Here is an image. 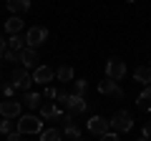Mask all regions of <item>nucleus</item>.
Segmentation results:
<instances>
[{
    "label": "nucleus",
    "mask_w": 151,
    "mask_h": 141,
    "mask_svg": "<svg viewBox=\"0 0 151 141\" xmlns=\"http://www.w3.org/2000/svg\"><path fill=\"white\" fill-rule=\"evenodd\" d=\"M43 131V119L40 116H35V114H25V116H20L18 119V134H40Z\"/></svg>",
    "instance_id": "1"
},
{
    "label": "nucleus",
    "mask_w": 151,
    "mask_h": 141,
    "mask_svg": "<svg viewBox=\"0 0 151 141\" xmlns=\"http://www.w3.org/2000/svg\"><path fill=\"white\" fill-rule=\"evenodd\" d=\"M111 131H116V134H129L131 129H134V116L129 114V111H116V114L111 116Z\"/></svg>",
    "instance_id": "2"
},
{
    "label": "nucleus",
    "mask_w": 151,
    "mask_h": 141,
    "mask_svg": "<svg viewBox=\"0 0 151 141\" xmlns=\"http://www.w3.org/2000/svg\"><path fill=\"white\" fill-rule=\"evenodd\" d=\"M10 83L15 86V91H30V86H33V78H30V73H28V68H23V65H15L13 68V73H10Z\"/></svg>",
    "instance_id": "3"
},
{
    "label": "nucleus",
    "mask_w": 151,
    "mask_h": 141,
    "mask_svg": "<svg viewBox=\"0 0 151 141\" xmlns=\"http://www.w3.org/2000/svg\"><path fill=\"white\" fill-rule=\"evenodd\" d=\"M23 103L15 98H3L0 101V119H20Z\"/></svg>",
    "instance_id": "4"
},
{
    "label": "nucleus",
    "mask_w": 151,
    "mask_h": 141,
    "mask_svg": "<svg viewBox=\"0 0 151 141\" xmlns=\"http://www.w3.org/2000/svg\"><path fill=\"white\" fill-rule=\"evenodd\" d=\"M48 40V28L43 25H33L30 30L25 33V45L28 48H38V45H43Z\"/></svg>",
    "instance_id": "5"
},
{
    "label": "nucleus",
    "mask_w": 151,
    "mask_h": 141,
    "mask_svg": "<svg viewBox=\"0 0 151 141\" xmlns=\"http://www.w3.org/2000/svg\"><path fill=\"white\" fill-rule=\"evenodd\" d=\"M58 126H60V131H63L65 136H70L73 141L81 139V129H78V124L73 121V114H63L58 119Z\"/></svg>",
    "instance_id": "6"
},
{
    "label": "nucleus",
    "mask_w": 151,
    "mask_h": 141,
    "mask_svg": "<svg viewBox=\"0 0 151 141\" xmlns=\"http://www.w3.org/2000/svg\"><path fill=\"white\" fill-rule=\"evenodd\" d=\"M86 129L91 131V134H96V136H103V134L111 131V121H108L106 116H91V119L86 121Z\"/></svg>",
    "instance_id": "7"
},
{
    "label": "nucleus",
    "mask_w": 151,
    "mask_h": 141,
    "mask_svg": "<svg viewBox=\"0 0 151 141\" xmlns=\"http://www.w3.org/2000/svg\"><path fill=\"white\" fill-rule=\"evenodd\" d=\"M124 76H126V63L121 58H108V63H106V78H111V81H121Z\"/></svg>",
    "instance_id": "8"
},
{
    "label": "nucleus",
    "mask_w": 151,
    "mask_h": 141,
    "mask_svg": "<svg viewBox=\"0 0 151 141\" xmlns=\"http://www.w3.org/2000/svg\"><path fill=\"white\" fill-rule=\"evenodd\" d=\"M98 93H103V96H116V98H124V88L119 86V81H111V78H103V81H98Z\"/></svg>",
    "instance_id": "9"
},
{
    "label": "nucleus",
    "mask_w": 151,
    "mask_h": 141,
    "mask_svg": "<svg viewBox=\"0 0 151 141\" xmlns=\"http://www.w3.org/2000/svg\"><path fill=\"white\" fill-rule=\"evenodd\" d=\"M33 83H38V86H48L50 81L55 78V70L50 68V65H38L35 70H33Z\"/></svg>",
    "instance_id": "10"
},
{
    "label": "nucleus",
    "mask_w": 151,
    "mask_h": 141,
    "mask_svg": "<svg viewBox=\"0 0 151 141\" xmlns=\"http://www.w3.org/2000/svg\"><path fill=\"white\" fill-rule=\"evenodd\" d=\"M65 109H68V114H73V116H76V114H86V109H88L86 96H76V93H70Z\"/></svg>",
    "instance_id": "11"
},
{
    "label": "nucleus",
    "mask_w": 151,
    "mask_h": 141,
    "mask_svg": "<svg viewBox=\"0 0 151 141\" xmlns=\"http://www.w3.org/2000/svg\"><path fill=\"white\" fill-rule=\"evenodd\" d=\"M60 116H63V111H60V106H58L55 101L43 103V106H40V119H43V121H58Z\"/></svg>",
    "instance_id": "12"
},
{
    "label": "nucleus",
    "mask_w": 151,
    "mask_h": 141,
    "mask_svg": "<svg viewBox=\"0 0 151 141\" xmlns=\"http://www.w3.org/2000/svg\"><path fill=\"white\" fill-rule=\"evenodd\" d=\"M18 60H20L23 68H38V65H35V63H38V50H35V48H28V45H25V48L18 53Z\"/></svg>",
    "instance_id": "13"
},
{
    "label": "nucleus",
    "mask_w": 151,
    "mask_h": 141,
    "mask_svg": "<svg viewBox=\"0 0 151 141\" xmlns=\"http://www.w3.org/2000/svg\"><path fill=\"white\" fill-rule=\"evenodd\" d=\"M134 81L141 86H151V65H139L134 70Z\"/></svg>",
    "instance_id": "14"
},
{
    "label": "nucleus",
    "mask_w": 151,
    "mask_h": 141,
    "mask_svg": "<svg viewBox=\"0 0 151 141\" xmlns=\"http://www.w3.org/2000/svg\"><path fill=\"white\" fill-rule=\"evenodd\" d=\"M8 10L13 15H23L30 10V0H8Z\"/></svg>",
    "instance_id": "15"
},
{
    "label": "nucleus",
    "mask_w": 151,
    "mask_h": 141,
    "mask_svg": "<svg viewBox=\"0 0 151 141\" xmlns=\"http://www.w3.org/2000/svg\"><path fill=\"white\" fill-rule=\"evenodd\" d=\"M23 25H25V23L20 20V15H13V18L5 20V33L8 35H18V33L23 30Z\"/></svg>",
    "instance_id": "16"
},
{
    "label": "nucleus",
    "mask_w": 151,
    "mask_h": 141,
    "mask_svg": "<svg viewBox=\"0 0 151 141\" xmlns=\"http://www.w3.org/2000/svg\"><path fill=\"white\" fill-rule=\"evenodd\" d=\"M136 106H139L141 111H151V86H144V91L136 98Z\"/></svg>",
    "instance_id": "17"
},
{
    "label": "nucleus",
    "mask_w": 151,
    "mask_h": 141,
    "mask_svg": "<svg viewBox=\"0 0 151 141\" xmlns=\"http://www.w3.org/2000/svg\"><path fill=\"white\" fill-rule=\"evenodd\" d=\"M40 101H43V96H40V93H35V91H25L23 93V103H25L28 109H40Z\"/></svg>",
    "instance_id": "18"
},
{
    "label": "nucleus",
    "mask_w": 151,
    "mask_h": 141,
    "mask_svg": "<svg viewBox=\"0 0 151 141\" xmlns=\"http://www.w3.org/2000/svg\"><path fill=\"white\" fill-rule=\"evenodd\" d=\"M55 81H60V83H73V81H76L73 68H70V65H60V68L55 70Z\"/></svg>",
    "instance_id": "19"
},
{
    "label": "nucleus",
    "mask_w": 151,
    "mask_h": 141,
    "mask_svg": "<svg viewBox=\"0 0 151 141\" xmlns=\"http://www.w3.org/2000/svg\"><path fill=\"white\" fill-rule=\"evenodd\" d=\"M38 136H40V141H60V139H63V131L53 126V129H43Z\"/></svg>",
    "instance_id": "20"
},
{
    "label": "nucleus",
    "mask_w": 151,
    "mask_h": 141,
    "mask_svg": "<svg viewBox=\"0 0 151 141\" xmlns=\"http://www.w3.org/2000/svg\"><path fill=\"white\" fill-rule=\"evenodd\" d=\"M8 48H10L13 53H20V50L25 48V35H20V33H18V35H10V38H8Z\"/></svg>",
    "instance_id": "21"
},
{
    "label": "nucleus",
    "mask_w": 151,
    "mask_h": 141,
    "mask_svg": "<svg viewBox=\"0 0 151 141\" xmlns=\"http://www.w3.org/2000/svg\"><path fill=\"white\" fill-rule=\"evenodd\" d=\"M13 131H18V121L15 119H0V134H13Z\"/></svg>",
    "instance_id": "22"
},
{
    "label": "nucleus",
    "mask_w": 151,
    "mask_h": 141,
    "mask_svg": "<svg viewBox=\"0 0 151 141\" xmlns=\"http://www.w3.org/2000/svg\"><path fill=\"white\" fill-rule=\"evenodd\" d=\"M73 83H76V96H86V91H88L86 78H78V81H73Z\"/></svg>",
    "instance_id": "23"
},
{
    "label": "nucleus",
    "mask_w": 151,
    "mask_h": 141,
    "mask_svg": "<svg viewBox=\"0 0 151 141\" xmlns=\"http://www.w3.org/2000/svg\"><path fill=\"white\" fill-rule=\"evenodd\" d=\"M0 93H3L5 98H13V93H15V86H13L10 81H8V83H0Z\"/></svg>",
    "instance_id": "24"
},
{
    "label": "nucleus",
    "mask_w": 151,
    "mask_h": 141,
    "mask_svg": "<svg viewBox=\"0 0 151 141\" xmlns=\"http://www.w3.org/2000/svg\"><path fill=\"white\" fill-rule=\"evenodd\" d=\"M68 96H70V93H65V91H58V93H55V98H53V101L58 103V106H60V103L65 106V103H68Z\"/></svg>",
    "instance_id": "25"
},
{
    "label": "nucleus",
    "mask_w": 151,
    "mask_h": 141,
    "mask_svg": "<svg viewBox=\"0 0 151 141\" xmlns=\"http://www.w3.org/2000/svg\"><path fill=\"white\" fill-rule=\"evenodd\" d=\"M101 141H121V139H119V134H116V131H108V134L101 136Z\"/></svg>",
    "instance_id": "26"
},
{
    "label": "nucleus",
    "mask_w": 151,
    "mask_h": 141,
    "mask_svg": "<svg viewBox=\"0 0 151 141\" xmlns=\"http://www.w3.org/2000/svg\"><path fill=\"white\" fill-rule=\"evenodd\" d=\"M55 93H58V91H55L53 86H45V91H43V96H45V98H55Z\"/></svg>",
    "instance_id": "27"
},
{
    "label": "nucleus",
    "mask_w": 151,
    "mask_h": 141,
    "mask_svg": "<svg viewBox=\"0 0 151 141\" xmlns=\"http://www.w3.org/2000/svg\"><path fill=\"white\" fill-rule=\"evenodd\" d=\"M5 139H8V141H23V134H18V131H13V134H8Z\"/></svg>",
    "instance_id": "28"
},
{
    "label": "nucleus",
    "mask_w": 151,
    "mask_h": 141,
    "mask_svg": "<svg viewBox=\"0 0 151 141\" xmlns=\"http://www.w3.org/2000/svg\"><path fill=\"white\" fill-rule=\"evenodd\" d=\"M5 50H8V40L3 38V35H0V58L5 55Z\"/></svg>",
    "instance_id": "29"
},
{
    "label": "nucleus",
    "mask_w": 151,
    "mask_h": 141,
    "mask_svg": "<svg viewBox=\"0 0 151 141\" xmlns=\"http://www.w3.org/2000/svg\"><path fill=\"white\" fill-rule=\"evenodd\" d=\"M3 58H5V60H18V53H13V50L8 48V50H5V55H3Z\"/></svg>",
    "instance_id": "30"
},
{
    "label": "nucleus",
    "mask_w": 151,
    "mask_h": 141,
    "mask_svg": "<svg viewBox=\"0 0 151 141\" xmlns=\"http://www.w3.org/2000/svg\"><path fill=\"white\" fill-rule=\"evenodd\" d=\"M144 136H146V139H151V121L144 126Z\"/></svg>",
    "instance_id": "31"
},
{
    "label": "nucleus",
    "mask_w": 151,
    "mask_h": 141,
    "mask_svg": "<svg viewBox=\"0 0 151 141\" xmlns=\"http://www.w3.org/2000/svg\"><path fill=\"white\" fill-rule=\"evenodd\" d=\"M139 141H151V139H146V136H141V139H139Z\"/></svg>",
    "instance_id": "32"
},
{
    "label": "nucleus",
    "mask_w": 151,
    "mask_h": 141,
    "mask_svg": "<svg viewBox=\"0 0 151 141\" xmlns=\"http://www.w3.org/2000/svg\"><path fill=\"white\" fill-rule=\"evenodd\" d=\"M129 3H136V0H129Z\"/></svg>",
    "instance_id": "33"
}]
</instances>
